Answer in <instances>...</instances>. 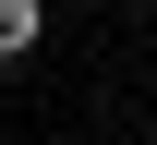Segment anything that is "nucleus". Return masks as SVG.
I'll return each instance as SVG.
<instances>
[{"label":"nucleus","mask_w":157,"mask_h":145,"mask_svg":"<svg viewBox=\"0 0 157 145\" xmlns=\"http://www.w3.org/2000/svg\"><path fill=\"white\" fill-rule=\"evenodd\" d=\"M36 24H48V0H0V61H24V48H36Z\"/></svg>","instance_id":"obj_1"}]
</instances>
